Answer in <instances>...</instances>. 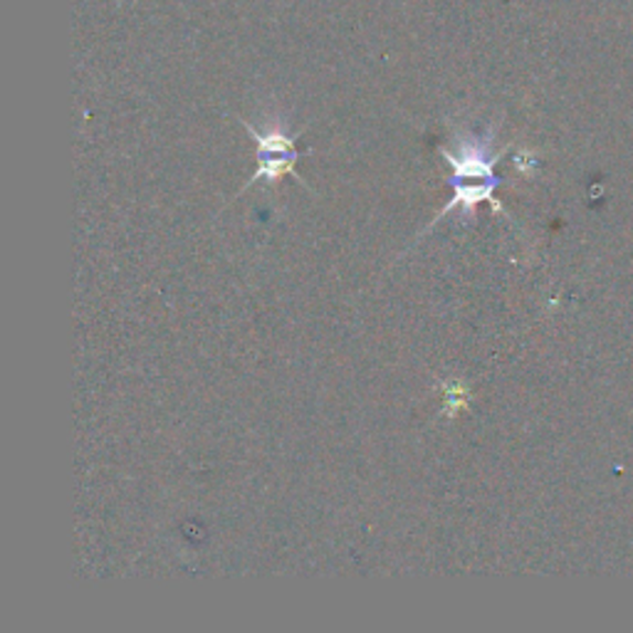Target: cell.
I'll list each match as a JSON object with an SVG mask.
<instances>
[{
	"label": "cell",
	"instance_id": "4",
	"mask_svg": "<svg viewBox=\"0 0 633 633\" xmlns=\"http://www.w3.org/2000/svg\"><path fill=\"white\" fill-rule=\"evenodd\" d=\"M307 154H313V149H307V151H295V154H283V157H277V159H263L261 163H257V169H255V173H253V179H247V183H245L243 189L238 191V193H243L245 189H251V186H253V183H257V181L277 183L279 179H283V176H289V179H295V181H299L303 186H307L303 176H299V173H297V169H295L297 159L307 157Z\"/></svg>",
	"mask_w": 633,
	"mask_h": 633
},
{
	"label": "cell",
	"instance_id": "2",
	"mask_svg": "<svg viewBox=\"0 0 633 633\" xmlns=\"http://www.w3.org/2000/svg\"><path fill=\"white\" fill-rule=\"evenodd\" d=\"M449 183L455 189L453 199L449 201V205H445V209H443L439 215L433 218V221L429 223V228H425V231H431V228H433L435 223H439V221H443V218L449 215L451 211H461L463 223L471 221L473 211L477 209V203H481V201H490L495 211H503V205L493 199L497 183H500L497 179H487V181H483V183H463L461 179H449Z\"/></svg>",
	"mask_w": 633,
	"mask_h": 633
},
{
	"label": "cell",
	"instance_id": "1",
	"mask_svg": "<svg viewBox=\"0 0 633 633\" xmlns=\"http://www.w3.org/2000/svg\"><path fill=\"white\" fill-rule=\"evenodd\" d=\"M455 151L441 149V157L451 163V179H495L493 166L500 154L493 151V134H455Z\"/></svg>",
	"mask_w": 633,
	"mask_h": 633
},
{
	"label": "cell",
	"instance_id": "3",
	"mask_svg": "<svg viewBox=\"0 0 633 633\" xmlns=\"http://www.w3.org/2000/svg\"><path fill=\"white\" fill-rule=\"evenodd\" d=\"M243 127L251 131V137L255 141L257 151H261V157H283V154H295V134H289L285 122H273L267 129H255L253 124H247L245 119H241Z\"/></svg>",
	"mask_w": 633,
	"mask_h": 633
},
{
	"label": "cell",
	"instance_id": "5",
	"mask_svg": "<svg viewBox=\"0 0 633 633\" xmlns=\"http://www.w3.org/2000/svg\"><path fill=\"white\" fill-rule=\"evenodd\" d=\"M443 389H445L443 413L449 419H455L465 409V403H468V389H465L463 381H449L443 383Z\"/></svg>",
	"mask_w": 633,
	"mask_h": 633
}]
</instances>
